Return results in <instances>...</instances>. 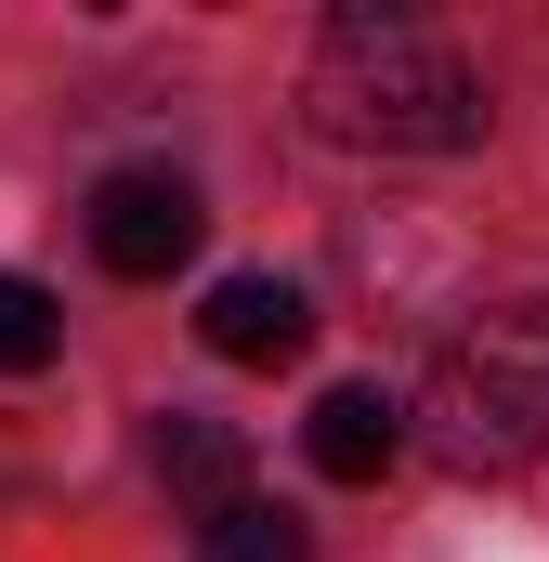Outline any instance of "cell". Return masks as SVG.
<instances>
[{"label": "cell", "instance_id": "cell-6", "mask_svg": "<svg viewBox=\"0 0 549 562\" xmlns=\"http://www.w3.org/2000/svg\"><path fill=\"white\" fill-rule=\"evenodd\" d=\"M157 471H170V497H183L197 524L249 497V445H236L223 419H170V431H157Z\"/></svg>", "mask_w": 549, "mask_h": 562}, {"label": "cell", "instance_id": "cell-7", "mask_svg": "<svg viewBox=\"0 0 549 562\" xmlns=\"http://www.w3.org/2000/svg\"><path fill=\"white\" fill-rule=\"evenodd\" d=\"M197 550H210V562H314V537H301V510L236 497V510H210V524H197Z\"/></svg>", "mask_w": 549, "mask_h": 562}, {"label": "cell", "instance_id": "cell-4", "mask_svg": "<svg viewBox=\"0 0 549 562\" xmlns=\"http://www.w3.org/2000/svg\"><path fill=\"white\" fill-rule=\"evenodd\" d=\"M301 458H314L327 484H380V471L406 458V406H393L380 380H340V393H314V419H301Z\"/></svg>", "mask_w": 549, "mask_h": 562}, {"label": "cell", "instance_id": "cell-2", "mask_svg": "<svg viewBox=\"0 0 549 562\" xmlns=\"http://www.w3.org/2000/svg\"><path fill=\"white\" fill-rule=\"evenodd\" d=\"M418 445L458 471V484H511L549 458V301H497L471 314L432 380H418Z\"/></svg>", "mask_w": 549, "mask_h": 562}, {"label": "cell", "instance_id": "cell-8", "mask_svg": "<svg viewBox=\"0 0 549 562\" xmlns=\"http://www.w3.org/2000/svg\"><path fill=\"white\" fill-rule=\"evenodd\" d=\"M53 353H66V301L40 276H0V380H40Z\"/></svg>", "mask_w": 549, "mask_h": 562}, {"label": "cell", "instance_id": "cell-5", "mask_svg": "<svg viewBox=\"0 0 549 562\" xmlns=\"http://www.w3.org/2000/svg\"><path fill=\"white\" fill-rule=\"evenodd\" d=\"M197 340H210L223 367H288V353L314 340V301H301L288 276H223L210 314H197Z\"/></svg>", "mask_w": 549, "mask_h": 562}, {"label": "cell", "instance_id": "cell-3", "mask_svg": "<svg viewBox=\"0 0 549 562\" xmlns=\"http://www.w3.org/2000/svg\"><path fill=\"white\" fill-rule=\"evenodd\" d=\"M197 236H210V210H197L183 170H105V183H92V262H105V276L157 288V276L197 262Z\"/></svg>", "mask_w": 549, "mask_h": 562}, {"label": "cell", "instance_id": "cell-1", "mask_svg": "<svg viewBox=\"0 0 549 562\" xmlns=\"http://www.w3.org/2000/svg\"><path fill=\"white\" fill-rule=\"evenodd\" d=\"M301 119L340 157H471L484 144V79L406 13H327V40L301 66Z\"/></svg>", "mask_w": 549, "mask_h": 562}]
</instances>
